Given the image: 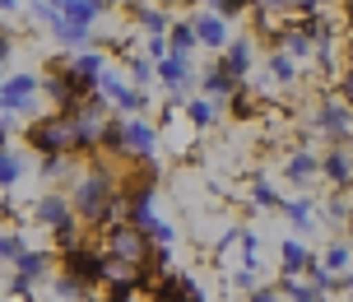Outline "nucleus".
I'll list each match as a JSON object with an SVG mask.
<instances>
[{
    "label": "nucleus",
    "mask_w": 353,
    "mask_h": 302,
    "mask_svg": "<svg viewBox=\"0 0 353 302\" xmlns=\"http://www.w3.org/2000/svg\"><path fill=\"white\" fill-rule=\"evenodd\" d=\"M70 205L88 232H107L121 223V181L112 177V163L93 159V168L79 172V181L70 186Z\"/></svg>",
    "instance_id": "1"
},
{
    "label": "nucleus",
    "mask_w": 353,
    "mask_h": 302,
    "mask_svg": "<svg viewBox=\"0 0 353 302\" xmlns=\"http://www.w3.org/2000/svg\"><path fill=\"white\" fill-rule=\"evenodd\" d=\"M23 140L33 144L42 159H79V130H74V117H56V112H47L42 121L23 125Z\"/></svg>",
    "instance_id": "2"
},
{
    "label": "nucleus",
    "mask_w": 353,
    "mask_h": 302,
    "mask_svg": "<svg viewBox=\"0 0 353 302\" xmlns=\"http://www.w3.org/2000/svg\"><path fill=\"white\" fill-rule=\"evenodd\" d=\"M42 79L28 70H14L5 74V84H0V112H10V117H28V121H42Z\"/></svg>",
    "instance_id": "3"
},
{
    "label": "nucleus",
    "mask_w": 353,
    "mask_h": 302,
    "mask_svg": "<svg viewBox=\"0 0 353 302\" xmlns=\"http://www.w3.org/2000/svg\"><path fill=\"white\" fill-rule=\"evenodd\" d=\"M312 135L330 140V149H353V107H344L339 98H325L312 112Z\"/></svg>",
    "instance_id": "4"
},
{
    "label": "nucleus",
    "mask_w": 353,
    "mask_h": 302,
    "mask_svg": "<svg viewBox=\"0 0 353 302\" xmlns=\"http://www.w3.org/2000/svg\"><path fill=\"white\" fill-rule=\"evenodd\" d=\"M159 140H163V130L149 117L125 121V163H159Z\"/></svg>",
    "instance_id": "5"
},
{
    "label": "nucleus",
    "mask_w": 353,
    "mask_h": 302,
    "mask_svg": "<svg viewBox=\"0 0 353 302\" xmlns=\"http://www.w3.org/2000/svg\"><path fill=\"white\" fill-rule=\"evenodd\" d=\"M28 219L47 232H61L65 223H74L79 214H74V205H70V191H42V196L33 200V214H28Z\"/></svg>",
    "instance_id": "6"
},
{
    "label": "nucleus",
    "mask_w": 353,
    "mask_h": 302,
    "mask_svg": "<svg viewBox=\"0 0 353 302\" xmlns=\"http://www.w3.org/2000/svg\"><path fill=\"white\" fill-rule=\"evenodd\" d=\"M191 23H195V37H200V47H205V52H219V56H223L232 42H237V37H232V28H228V19H219L210 5H200V10L191 14Z\"/></svg>",
    "instance_id": "7"
},
{
    "label": "nucleus",
    "mask_w": 353,
    "mask_h": 302,
    "mask_svg": "<svg viewBox=\"0 0 353 302\" xmlns=\"http://www.w3.org/2000/svg\"><path fill=\"white\" fill-rule=\"evenodd\" d=\"M242 89H247V84H242L219 56H214L210 66H200V93H205V98H214V103H232Z\"/></svg>",
    "instance_id": "8"
},
{
    "label": "nucleus",
    "mask_w": 353,
    "mask_h": 302,
    "mask_svg": "<svg viewBox=\"0 0 353 302\" xmlns=\"http://www.w3.org/2000/svg\"><path fill=\"white\" fill-rule=\"evenodd\" d=\"M316 177H325V172H321V154L316 149H293L288 163H283V181H288L298 196H307V191L316 186Z\"/></svg>",
    "instance_id": "9"
},
{
    "label": "nucleus",
    "mask_w": 353,
    "mask_h": 302,
    "mask_svg": "<svg viewBox=\"0 0 353 302\" xmlns=\"http://www.w3.org/2000/svg\"><path fill=\"white\" fill-rule=\"evenodd\" d=\"M121 14L130 19V23H140L149 37H168V33H172V23H176V14H172V10H163V5H121Z\"/></svg>",
    "instance_id": "10"
},
{
    "label": "nucleus",
    "mask_w": 353,
    "mask_h": 302,
    "mask_svg": "<svg viewBox=\"0 0 353 302\" xmlns=\"http://www.w3.org/2000/svg\"><path fill=\"white\" fill-rule=\"evenodd\" d=\"M312 261H316V251L307 247V242H298V237H283L279 242V274L283 279H307Z\"/></svg>",
    "instance_id": "11"
},
{
    "label": "nucleus",
    "mask_w": 353,
    "mask_h": 302,
    "mask_svg": "<svg viewBox=\"0 0 353 302\" xmlns=\"http://www.w3.org/2000/svg\"><path fill=\"white\" fill-rule=\"evenodd\" d=\"M321 172L335 191H353V149H325L321 154Z\"/></svg>",
    "instance_id": "12"
},
{
    "label": "nucleus",
    "mask_w": 353,
    "mask_h": 302,
    "mask_svg": "<svg viewBox=\"0 0 353 302\" xmlns=\"http://www.w3.org/2000/svg\"><path fill=\"white\" fill-rule=\"evenodd\" d=\"M283 219H288L298 232H307V237H312V232L321 228V219H325V214H321V205H316L312 196H288V205H283Z\"/></svg>",
    "instance_id": "13"
},
{
    "label": "nucleus",
    "mask_w": 353,
    "mask_h": 302,
    "mask_svg": "<svg viewBox=\"0 0 353 302\" xmlns=\"http://www.w3.org/2000/svg\"><path fill=\"white\" fill-rule=\"evenodd\" d=\"M321 214H325V223H330L339 237L353 232V200H349V191H330V196L321 200Z\"/></svg>",
    "instance_id": "14"
},
{
    "label": "nucleus",
    "mask_w": 353,
    "mask_h": 302,
    "mask_svg": "<svg viewBox=\"0 0 353 302\" xmlns=\"http://www.w3.org/2000/svg\"><path fill=\"white\" fill-rule=\"evenodd\" d=\"M61 10H65V19H70L74 28H88V33H93V23H98L107 10H117V5H107V0H61Z\"/></svg>",
    "instance_id": "15"
},
{
    "label": "nucleus",
    "mask_w": 353,
    "mask_h": 302,
    "mask_svg": "<svg viewBox=\"0 0 353 302\" xmlns=\"http://www.w3.org/2000/svg\"><path fill=\"white\" fill-rule=\"evenodd\" d=\"M181 117H186V125H191L195 135H205V130L219 121V103H214V98H205V93H195L191 103L181 107Z\"/></svg>",
    "instance_id": "16"
},
{
    "label": "nucleus",
    "mask_w": 353,
    "mask_h": 302,
    "mask_svg": "<svg viewBox=\"0 0 353 302\" xmlns=\"http://www.w3.org/2000/svg\"><path fill=\"white\" fill-rule=\"evenodd\" d=\"M219 61H223V66H228V70L237 74V79H242V84H247L251 66H256V42H251V37H237V42H232L228 52L219 56Z\"/></svg>",
    "instance_id": "17"
},
{
    "label": "nucleus",
    "mask_w": 353,
    "mask_h": 302,
    "mask_svg": "<svg viewBox=\"0 0 353 302\" xmlns=\"http://www.w3.org/2000/svg\"><path fill=\"white\" fill-rule=\"evenodd\" d=\"M321 265L330 274H349L353 270V237H330L325 251H321Z\"/></svg>",
    "instance_id": "18"
},
{
    "label": "nucleus",
    "mask_w": 353,
    "mask_h": 302,
    "mask_svg": "<svg viewBox=\"0 0 353 302\" xmlns=\"http://www.w3.org/2000/svg\"><path fill=\"white\" fill-rule=\"evenodd\" d=\"M125 61V74H130V84L135 89H149V84H159V66L149 61V56H135V52H117Z\"/></svg>",
    "instance_id": "19"
},
{
    "label": "nucleus",
    "mask_w": 353,
    "mask_h": 302,
    "mask_svg": "<svg viewBox=\"0 0 353 302\" xmlns=\"http://www.w3.org/2000/svg\"><path fill=\"white\" fill-rule=\"evenodd\" d=\"M265 74L274 79V84H298V61L288 52H279V47H270V56H265Z\"/></svg>",
    "instance_id": "20"
},
{
    "label": "nucleus",
    "mask_w": 353,
    "mask_h": 302,
    "mask_svg": "<svg viewBox=\"0 0 353 302\" xmlns=\"http://www.w3.org/2000/svg\"><path fill=\"white\" fill-rule=\"evenodd\" d=\"M23 172H28V168H23V154H19V149H0V191H5V196H14V186L23 181Z\"/></svg>",
    "instance_id": "21"
},
{
    "label": "nucleus",
    "mask_w": 353,
    "mask_h": 302,
    "mask_svg": "<svg viewBox=\"0 0 353 302\" xmlns=\"http://www.w3.org/2000/svg\"><path fill=\"white\" fill-rule=\"evenodd\" d=\"M168 47H172V56H186V61L195 56V47H200V37H195V23H191V14H186V19H176V23H172V33H168Z\"/></svg>",
    "instance_id": "22"
},
{
    "label": "nucleus",
    "mask_w": 353,
    "mask_h": 302,
    "mask_svg": "<svg viewBox=\"0 0 353 302\" xmlns=\"http://www.w3.org/2000/svg\"><path fill=\"white\" fill-rule=\"evenodd\" d=\"M28 251H33V247H28V232H23V228H5V232H0V261H5L10 270H14Z\"/></svg>",
    "instance_id": "23"
},
{
    "label": "nucleus",
    "mask_w": 353,
    "mask_h": 302,
    "mask_svg": "<svg viewBox=\"0 0 353 302\" xmlns=\"http://www.w3.org/2000/svg\"><path fill=\"white\" fill-rule=\"evenodd\" d=\"M274 288H279L288 302H330L325 293H316V288L307 284V279H283V274H274Z\"/></svg>",
    "instance_id": "24"
},
{
    "label": "nucleus",
    "mask_w": 353,
    "mask_h": 302,
    "mask_svg": "<svg viewBox=\"0 0 353 302\" xmlns=\"http://www.w3.org/2000/svg\"><path fill=\"white\" fill-rule=\"evenodd\" d=\"M251 200H256V210H270V214H283V205H288V200H283V196H279V191H274V186H270L265 177L251 181Z\"/></svg>",
    "instance_id": "25"
},
{
    "label": "nucleus",
    "mask_w": 353,
    "mask_h": 302,
    "mask_svg": "<svg viewBox=\"0 0 353 302\" xmlns=\"http://www.w3.org/2000/svg\"><path fill=\"white\" fill-rule=\"evenodd\" d=\"M98 93H103L107 103L117 107V103H121V98H125V93H130V74H125V70H117V66H112V70L103 74V84H98Z\"/></svg>",
    "instance_id": "26"
},
{
    "label": "nucleus",
    "mask_w": 353,
    "mask_h": 302,
    "mask_svg": "<svg viewBox=\"0 0 353 302\" xmlns=\"http://www.w3.org/2000/svg\"><path fill=\"white\" fill-rule=\"evenodd\" d=\"M307 284L330 298V293H339V274H330V270L321 265V256H316V261H312V270H307Z\"/></svg>",
    "instance_id": "27"
},
{
    "label": "nucleus",
    "mask_w": 353,
    "mask_h": 302,
    "mask_svg": "<svg viewBox=\"0 0 353 302\" xmlns=\"http://www.w3.org/2000/svg\"><path fill=\"white\" fill-rule=\"evenodd\" d=\"M33 279L28 274H19V270H10V279H5V298H19V302H33Z\"/></svg>",
    "instance_id": "28"
},
{
    "label": "nucleus",
    "mask_w": 353,
    "mask_h": 302,
    "mask_svg": "<svg viewBox=\"0 0 353 302\" xmlns=\"http://www.w3.org/2000/svg\"><path fill=\"white\" fill-rule=\"evenodd\" d=\"M232 288H237L242 298H251L256 288H265V284H261V270H251V265H237V270H232Z\"/></svg>",
    "instance_id": "29"
},
{
    "label": "nucleus",
    "mask_w": 353,
    "mask_h": 302,
    "mask_svg": "<svg viewBox=\"0 0 353 302\" xmlns=\"http://www.w3.org/2000/svg\"><path fill=\"white\" fill-rule=\"evenodd\" d=\"M237 247H242V265H251V270H261L256 265V251H261V237L251 228H237Z\"/></svg>",
    "instance_id": "30"
},
{
    "label": "nucleus",
    "mask_w": 353,
    "mask_h": 302,
    "mask_svg": "<svg viewBox=\"0 0 353 302\" xmlns=\"http://www.w3.org/2000/svg\"><path fill=\"white\" fill-rule=\"evenodd\" d=\"M210 10H214L219 19H228V23H232V19H242V14H247V5H237V0H210Z\"/></svg>",
    "instance_id": "31"
},
{
    "label": "nucleus",
    "mask_w": 353,
    "mask_h": 302,
    "mask_svg": "<svg viewBox=\"0 0 353 302\" xmlns=\"http://www.w3.org/2000/svg\"><path fill=\"white\" fill-rule=\"evenodd\" d=\"M335 98H339L344 107H353V66H349L344 74H339V89H335Z\"/></svg>",
    "instance_id": "32"
},
{
    "label": "nucleus",
    "mask_w": 353,
    "mask_h": 302,
    "mask_svg": "<svg viewBox=\"0 0 353 302\" xmlns=\"http://www.w3.org/2000/svg\"><path fill=\"white\" fill-rule=\"evenodd\" d=\"M279 298H283L279 288H274V284H265V288H256V293H251L247 302H279Z\"/></svg>",
    "instance_id": "33"
},
{
    "label": "nucleus",
    "mask_w": 353,
    "mask_h": 302,
    "mask_svg": "<svg viewBox=\"0 0 353 302\" xmlns=\"http://www.w3.org/2000/svg\"><path fill=\"white\" fill-rule=\"evenodd\" d=\"M339 293H344V298H353V270H349V274H339Z\"/></svg>",
    "instance_id": "34"
},
{
    "label": "nucleus",
    "mask_w": 353,
    "mask_h": 302,
    "mask_svg": "<svg viewBox=\"0 0 353 302\" xmlns=\"http://www.w3.org/2000/svg\"><path fill=\"white\" fill-rule=\"evenodd\" d=\"M344 302H353V298H344Z\"/></svg>",
    "instance_id": "35"
}]
</instances>
